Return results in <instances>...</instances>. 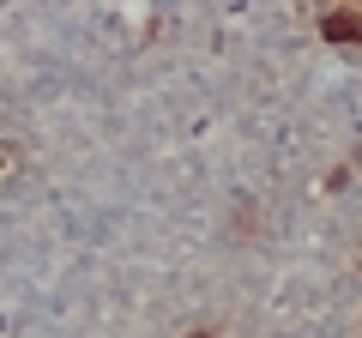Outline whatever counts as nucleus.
<instances>
[{
	"label": "nucleus",
	"instance_id": "f257e3e1",
	"mask_svg": "<svg viewBox=\"0 0 362 338\" xmlns=\"http://www.w3.org/2000/svg\"><path fill=\"white\" fill-rule=\"evenodd\" d=\"M326 37L332 42H362V13H326Z\"/></svg>",
	"mask_w": 362,
	"mask_h": 338
}]
</instances>
